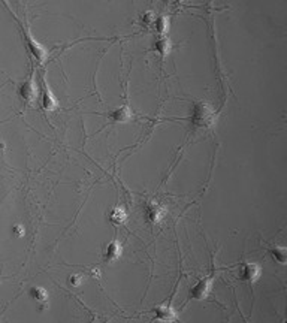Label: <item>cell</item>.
Wrapping results in <instances>:
<instances>
[{"label": "cell", "instance_id": "obj_18", "mask_svg": "<svg viewBox=\"0 0 287 323\" xmlns=\"http://www.w3.org/2000/svg\"><path fill=\"white\" fill-rule=\"evenodd\" d=\"M14 232H15L17 237H23V235L26 234V231H24V228H23L21 225H15V226H14Z\"/></svg>", "mask_w": 287, "mask_h": 323}, {"label": "cell", "instance_id": "obj_14", "mask_svg": "<svg viewBox=\"0 0 287 323\" xmlns=\"http://www.w3.org/2000/svg\"><path fill=\"white\" fill-rule=\"evenodd\" d=\"M156 29L160 35L166 33L168 32V27H169V23H168V18L166 17H160V18H156Z\"/></svg>", "mask_w": 287, "mask_h": 323}, {"label": "cell", "instance_id": "obj_7", "mask_svg": "<svg viewBox=\"0 0 287 323\" xmlns=\"http://www.w3.org/2000/svg\"><path fill=\"white\" fill-rule=\"evenodd\" d=\"M262 271H260V266L254 262H247L244 263L242 266V272H241V278L244 281H248V283H254L259 280Z\"/></svg>", "mask_w": 287, "mask_h": 323}, {"label": "cell", "instance_id": "obj_9", "mask_svg": "<svg viewBox=\"0 0 287 323\" xmlns=\"http://www.w3.org/2000/svg\"><path fill=\"white\" fill-rule=\"evenodd\" d=\"M154 316H156V320H159V322L171 323L177 320V311L174 310V307L171 304L157 307L154 310Z\"/></svg>", "mask_w": 287, "mask_h": 323}, {"label": "cell", "instance_id": "obj_10", "mask_svg": "<svg viewBox=\"0 0 287 323\" xmlns=\"http://www.w3.org/2000/svg\"><path fill=\"white\" fill-rule=\"evenodd\" d=\"M29 295H30V298L41 307V310L48 308V304H50V301H48V292H47L44 287L35 286V287H32V289L29 290Z\"/></svg>", "mask_w": 287, "mask_h": 323}, {"label": "cell", "instance_id": "obj_12", "mask_svg": "<svg viewBox=\"0 0 287 323\" xmlns=\"http://www.w3.org/2000/svg\"><path fill=\"white\" fill-rule=\"evenodd\" d=\"M153 48L157 51V54H160L162 57H166V56L171 53V50H172V44H171V41H169L168 38L160 36V38L156 41V44H154Z\"/></svg>", "mask_w": 287, "mask_h": 323}, {"label": "cell", "instance_id": "obj_6", "mask_svg": "<svg viewBox=\"0 0 287 323\" xmlns=\"http://www.w3.org/2000/svg\"><path fill=\"white\" fill-rule=\"evenodd\" d=\"M168 214V210L166 207H163L162 204L159 202H151L148 205V210H147V216H148V220L151 223H160Z\"/></svg>", "mask_w": 287, "mask_h": 323}, {"label": "cell", "instance_id": "obj_17", "mask_svg": "<svg viewBox=\"0 0 287 323\" xmlns=\"http://www.w3.org/2000/svg\"><path fill=\"white\" fill-rule=\"evenodd\" d=\"M68 281H69V284H71V286L78 287V286H81V284H82L84 278H82V275H81V274H72V275H69Z\"/></svg>", "mask_w": 287, "mask_h": 323}, {"label": "cell", "instance_id": "obj_19", "mask_svg": "<svg viewBox=\"0 0 287 323\" xmlns=\"http://www.w3.org/2000/svg\"><path fill=\"white\" fill-rule=\"evenodd\" d=\"M91 275L96 277V278H100V271H99V269H96V271L93 269V271H91Z\"/></svg>", "mask_w": 287, "mask_h": 323}, {"label": "cell", "instance_id": "obj_11", "mask_svg": "<svg viewBox=\"0 0 287 323\" xmlns=\"http://www.w3.org/2000/svg\"><path fill=\"white\" fill-rule=\"evenodd\" d=\"M133 118V114L129 108L127 103L121 105L120 108H117L112 114H111V120L114 123H129Z\"/></svg>", "mask_w": 287, "mask_h": 323}, {"label": "cell", "instance_id": "obj_4", "mask_svg": "<svg viewBox=\"0 0 287 323\" xmlns=\"http://www.w3.org/2000/svg\"><path fill=\"white\" fill-rule=\"evenodd\" d=\"M214 120L213 108L207 103H196L193 111V121L198 126H210Z\"/></svg>", "mask_w": 287, "mask_h": 323}, {"label": "cell", "instance_id": "obj_5", "mask_svg": "<svg viewBox=\"0 0 287 323\" xmlns=\"http://www.w3.org/2000/svg\"><path fill=\"white\" fill-rule=\"evenodd\" d=\"M41 103H42V108L47 111V112H53L59 108V102L54 96V93L51 91L50 85L47 84L45 78H42L41 81Z\"/></svg>", "mask_w": 287, "mask_h": 323}, {"label": "cell", "instance_id": "obj_2", "mask_svg": "<svg viewBox=\"0 0 287 323\" xmlns=\"http://www.w3.org/2000/svg\"><path fill=\"white\" fill-rule=\"evenodd\" d=\"M18 94L21 97L23 102H26L27 105H33L39 96V87L36 85V80H35V71L30 72L29 78L21 82L20 88H18Z\"/></svg>", "mask_w": 287, "mask_h": 323}, {"label": "cell", "instance_id": "obj_1", "mask_svg": "<svg viewBox=\"0 0 287 323\" xmlns=\"http://www.w3.org/2000/svg\"><path fill=\"white\" fill-rule=\"evenodd\" d=\"M20 27H21V33H23V38H24V42H26V47L29 50V53L36 59V62L39 65H44L48 59V53L45 50V47L42 44H39L33 36L32 33L29 32V29H26L21 23H20Z\"/></svg>", "mask_w": 287, "mask_h": 323}, {"label": "cell", "instance_id": "obj_16", "mask_svg": "<svg viewBox=\"0 0 287 323\" xmlns=\"http://www.w3.org/2000/svg\"><path fill=\"white\" fill-rule=\"evenodd\" d=\"M141 23H142V26H145V27L153 26V24L156 23V17H154V14H153V12H145V14L142 15V18H141Z\"/></svg>", "mask_w": 287, "mask_h": 323}, {"label": "cell", "instance_id": "obj_8", "mask_svg": "<svg viewBox=\"0 0 287 323\" xmlns=\"http://www.w3.org/2000/svg\"><path fill=\"white\" fill-rule=\"evenodd\" d=\"M121 253H123L121 242L118 241V240H112V241L106 245V248H105V253H103L105 262H108V263L117 262L121 257Z\"/></svg>", "mask_w": 287, "mask_h": 323}, {"label": "cell", "instance_id": "obj_3", "mask_svg": "<svg viewBox=\"0 0 287 323\" xmlns=\"http://www.w3.org/2000/svg\"><path fill=\"white\" fill-rule=\"evenodd\" d=\"M215 274H211L208 277H204L202 280H199L192 289H190V298L196 299V301H202L205 299L211 290H213V286H214Z\"/></svg>", "mask_w": 287, "mask_h": 323}, {"label": "cell", "instance_id": "obj_13", "mask_svg": "<svg viewBox=\"0 0 287 323\" xmlns=\"http://www.w3.org/2000/svg\"><path fill=\"white\" fill-rule=\"evenodd\" d=\"M109 220L114 225H124L127 220V211L123 207H115L111 213H109Z\"/></svg>", "mask_w": 287, "mask_h": 323}, {"label": "cell", "instance_id": "obj_15", "mask_svg": "<svg viewBox=\"0 0 287 323\" xmlns=\"http://www.w3.org/2000/svg\"><path fill=\"white\" fill-rule=\"evenodd\" d=\"M271 253H272L274 259L278 260L280 263H284V262H286V248H284V247H275V248L271 250Z\"/></svg>", "mask_w": 287, "mask_h": 323}]
</instances>
